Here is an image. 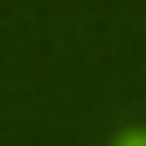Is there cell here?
I'll return each instance as SVG.
<instances>
[{"instance_id":"cell-1","label":"cell","mask_w":146,"mask_h":146,"mask_svg":"<svg viewBox=\"0 0 146 146\" xmlns=\"http://www.w3.org/2000/svg\"><path fill=\"white\" fill-rule=\"evenodd\" d=\"M118 146H146V132H125V139H118Z\"/></svg>"}]
</instances>
